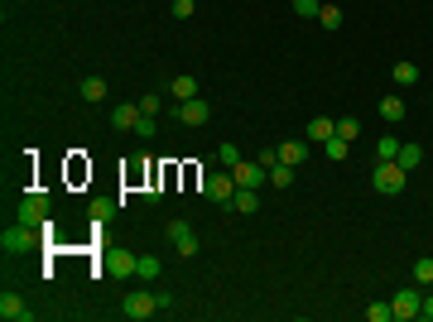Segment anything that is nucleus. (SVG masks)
Here are the masks:
<instances>
[{"label":"nucleus","instance_id":"nucleus-1","mask_svg":"<svg viewBox=\"0 0 433 322\" xmlns=\"http://www.w3.org/2000/svg\"><path fill=\"white\" fill-rule=\"evenodd\" d=\"M44 240V231L39 226H24V221H15L10 231H0V250L5 255H24V250H34Z\"/></svg>","mask_w":433,"mask_h":322},{"label":"nucleus","instance_id":"nucleus-2","mask_svg":"<svg viewBox=\"0 0 433 322\" xmlns=\"http://www.w3.org/2000/svg\"><path fill=\"white\" fill-rule=\"evenodd\" d=\"M203 198H208V202H221V207H231V198H236V178H231V169H221V173H208V178H203Z\"/></svg>","mask_w":433,"mask_h":322},{"label":"nucleus","instance_id":"nucleus-3","mask_svg":"<svg viewBox=\"0 0 433 322\" xmlns=\"http://www.w3.org/2000/svg\"><path fill=\"white\" fill-rule=\"evenodd\" d=\"M154 313H164V308H159V294H149V289L125 294V318L130 322H145V318H154Z\"/></svg>","mask_w":433,"mask_h":322},{"label":"nucleus","instance_id":"nucleus-4","mask_svg":"<svg viewBox=\"0 0 433 322\" xmlns=\"http://www.w3.org/2000/svg\"><path fill=\"white\" fill-rule=\"evenodd\" d=\"M102 274H111V279L140 274V255H130V250H107V255H102Z\"/></svg>","mask_w":433,"mask_h":322},{"label":"nucleus","instance_id":"nucleus-5","mask_svg":"<svg viewBox=\"0 0 433 322\" xmlns=\"http://www.w3.org/2000/svg\"><path fill=\"white\" fill-rule=\"evenodd\" d=\"M15 221H24V226H44V221H53V216H48V193H24Z\"/></svg>","mask_w":433,"mask_h":322},{"label":"nucleus","instance_id":"nucleus-6","mask_svg":"<svg viewBox=\"0 0 433 322\" xmlns=\"http://www.w3.org/2000/svg\"><path fill=\"white\" fill-rule=\"evenodd\" d=\"M371 183H376V193H405V183H409V173L390 159V164H376V173H371Z\"/></svg>","mask_w":433,"mask_h":322},{"label":"nucleus","instance_id":"nucleus-7","mask_svg":"<svg viewBox=\"0 0 433 322\" xmlns=\"http://www.w3.org/2000/svg\"><path fill=\"white\" fill-rule=\"evenodd\" d=\"M231 178H236V188H265V183H270V169H265L260 159H241V164L231 169Z\"/></svg>","mask_w":433,"mask_h":322},{"label":"nucleus","instance_id":"nucleus-8","mask_svg":"<svg viewBox=\"0 0 433 322\" xmlns=\"http://www.w3.org/2000/svg\"><path fill=\"white\" fill-rule=\"evenodd\" d=\"M169 240H174V250H178L183 260H193V255H198V231H193L183 216H178V221H169Z\"/></svg>","mask_w":433,"mask_h":322},{"label":"nucleus","instance_id":"nucleus-9","mask_svg":"<svg viewBox=\"0 0 433 322\" xmlns=\"http://www.w3.org/2000/svg\"><path fill=\"white\" fill-rule=\"evenodd\" d=\"M390 308H395V322H409V318H419V308H424V294H419V284H414V289H400Z\"/></svg>","mask_w":433,"mask_h":322},{"label":"nucleus","instance_id":"nucleus-10","mask_svg":"<svg viewBox=\"0 0 433 322\" xmlns=\"http://www.w3.org/2000/svg\"><path fill=\"white\" fill-rule=\"evenodd\" d=\"M183 125H208L212 120V111H208V102L203 97H188V102H178V111H174Z\"/></svg>","mask_w":433,"mask_h":322},{"label":"nucleus","instance_id":"nucleus-11","mask_svg":"<svg viewBox=\"0 0 433 322\" xmlns=\"http://www.w3.org/2000/svg\"><path fill=\"white\" fill-rule=\"evenodd\" d=\"M0 318H5V322H29L34 313L24 308V299H19V294H10V289H5V294H0Z\"/></svg>","mask_w":433,"mask_h":322},{"label":"nucleus","instance_id":"nucleus-12","mask_svg":"<svg viewBox=\"0 0 433 322\" xmlns=\"http://www.w3.org/2000/svg\"><path fill=\"white\" fill-rule=\"evenodd\" d=\"M304 159H308V140H284V144H279V164L299 169Z\"/></svg>","mask_w":433,"mask_h":322},{"label":"nucleus","instance_id":"nucleus-13","mask_svg":"<svg viewBox=\"0 0 433 322\" xmlns=\"http://www.w3.org/2000/svg\"><path fill=\"white\" fill-rule=\"evenodd\" d=\"M337 135V120H327V115H313L308 120V144H327Z\"/></svg>","mask_w":433,"mask_h":322},{"label":"nucleus","instance_id":"nucleus-14","mask_svg":"<svg viewBox=\"0 0 433 322\" xmlns=\"http://www.w3.org/2000/svg\"><path fill=\"white\" fill-rule=\"evenodd\" d=\"M231 212H241V216L260 212V193H255V188H236V198H231Z\"/></svg>","mask_w":433,"mask_h":322},{"label":"nucleus","instance_id":"nucleus-15","mask_svg":"<svg viewBox=\"0 0 433 322\" xmlns=\"http://www.w3.org/2000/svg\"><path fill=\"white\" fill-rule=\"evenodd\" d=\"M135 120H140V106H130V102L111 111V130H135Z\"/></svg>","mask_w":433,"mask_h":322},{"label":"nucleus","instance_id":"nucleus-16","mask_svg":"<svg viewBox=\"0 0 433 322\" xmlns=\"http://www.w3.org/2000/svg\"><path fill=\"white\" fill-rule=\"evenodd\" d=\"M169 97H174V102L198 97V77H174V82H169Z\"/></svg>","mask_w":433,"mask_h":322},{"label":"nucleus","instance_id":"nucleus-17","mask_svg":"<svg viewBox=\"0 0 433 322\" xmlns=\"http://www.w3.org/2000/svg\"><path fill=\"white\" fill-rule=\"evenodd\" d=\"M395 164H400L405 173H414V169L424 164V149H419V144H400V159H395Z\"/></svg>","mask_w":433,"mask_h":322},{"label":"nucleus","instance_id":"nucleus-18","mask_svg":"<svg viewBox=\"0 0 433 322\" xmlns=\"http://www.w3.org/2000/svg\"><path fill=\"white\" fill-rule=\"evenodd\" d=\"M380 115H385L390 125H400V120H405L409 111H405V102H400V97H380Z\"/></svg>","mask_w":433,"mask_h":322},{"label":"nucleus","instance_id":"nucleus-19","mask_svg":"<svg viewBox=\"0 0 433 322\" xmlns=\"http://www.w3.org/2000/svg\"><path fill=\"white\" fill-rule=\"evenodd\" d=\"M390 159H400V140H395V135H380V144H376V164H390Z\"/></svg>","mask_w":433,"mask_h":322},{"label":"nucleus","instance_id":"nucleus-20","mask_svg":"<svg viewBox=\"0 0 433 322\" xmlns=\"http://www.w3.org/2000/svg\"><path fill=\"white\" fill-rule=\"evenodd\" d=\"M409 274H414V284H419V289H433V255L414 260V269H409Z\"/></svg>","mask_w":433,"mask_h":322},{"label":"nucleus","instance_id":"nucleus-21","mask_svg":"<svg viewBox=\"0 0 433 322\" xmlns=\"http://www.w3.org/2000/svg\"><path fill=\"white\" fill-rule=\"evenodd\" d=\"M414 82H419V68H414L409 58H405V63H395V87H414Z\"/></svg>","mask_w":433,"mask_h":322},{"label":"nucleus","instance_id":"nucleus-22","mask_svg":"<svg viewBox=\"0 0 433 322\" xmlns=\"http://www.w3.org/2000/svg\"><path fill=\"white\" fill-rule=\"evenodd\" d=\"M82 102H107V77H87L82 82Z\"/></svg>","mask_w":433,"mask_h":322},{"label":"nucleus","instance_id":"nucleus-23","mask_svg":"<svg viewBox=\"0 0 433 322\" xmlns=\"http://www.w3.org/2000/svg\"><path fill=\"white\" fill-rule=\"evenodd\" d=\"M337 135H342L347 144H356V140H361V120H356V115H342V120H337Z\"/></svg>","mask_w":433,"mask_h":322},{"label":"nucleus","instance_id":"nucleus-24","mask_svg":"<svg viewBox=\"0 0 433 322\" xmlns=\"http://www.w3.org/2000/svg\"><path fill=\"white\" fill-rule=\"evenodd\" d=\"M323 154H327V159H332V164H342V159L351 154V144H347L342 135H332V140H327V144H323Z\"/></svg>","mask_w":433,"mask_h":322},{"label":"nucleus","instance_id":"nucleus-25","mask_svg":"<svg viewBox=\"0 0 433 322\" xmlns=\"http://www.w3.org/2000/svg\"><path fill=\"white\" fill-rule=\"evenodd\" d=\"M87 212H92V221L102 226V221H107V216L116 212V202H111V198H92V202H87Z\"/></svg>","mask_w":433,"mask_h":322},{"label":"nucleus","instance_id":"nucleus-26","mask_svg":"<svg viewBox=\"0 0 433 322\" xmlns=\"http://www.w3.org/2000/svg\"><path fill=\"white\" fill-rule=\"evenodd\" d=\"M135 135H140V140H154V135H159V120L140 111V120H135Z\"/></svg>","mask_w":433,"mask_h":322},{"label":"nucleus","instance_id":"nucleus-27","mask_svg":"<svg viewBox=\"0 0 433 322\" xmlns=\"http://www.w3.org/2000/svg\"><path fill=\"white\" fill-rule=\"evenodd\" d=\"M217 164H221V169H236V164H241V149H236V144H217Z\"/></svg>","mask_w":433,"mask_h":322},{"label":"nucleus","instance_id":"nucleus-28","mask_svg":"<svg viewBox=\"0 0 433 322\" xmlns=\"http://www.w3.org/2000/svg\"><path fill=\"white\" fill-rule=\"evenodd\" d=\"M289 183H294V169L289 164H275L270 169V188H289Z\"/></svg>","mask_w":433,"mask_h":322},{"label":"nucleus","instance_id":"nucleus-29","mask_svg":"<svg viewBox=\"0 0 433 322\" xmlns=\"http://www.w3.org/2000/svg\"><path fill=\"white\" fill-rule=\"evenodd\" d=\"M318 24H323V29H342V10H337V5H323V10H318Z\"/></svg>","mask_w":433,"mask_h":322},{"label":"nucleus","instance_id":"nucleus-30","mask_svg":"<svg viewBox=\"0 0 433 322\" xmlns=\"http://www.w3.org/2000/svg\"><path fill=\"white\" fill-rule=\"evenodd\" d=\"M140 111H145V115H159V111H164V97H159V92H145V97H140Z\"/></svg>","mask_w":433,"mask_h":322},{"label":"nucleus","instance_id":"nucleus-31","mask_svg":"<svg viewBox=\"0 0 433 322\" xmlns=\"http://www.w3.org/2000/svg\"><path fill=\"white\" fill-rule=\"evenodd\" d=\"M159 269H164V265H159L154 255H140V279H159Z\"/></svg>","mask_w":433,"mask_h":322},{"label":"nucleus","instance_id":"nucleus-32","mask_svg":"<svg viewBox=\"0 0 433 322\" xmlns=\"http://www.w3.org/2000/svg\"><path fill=\"white\" fill-rule=\"evenodd\" d=\"M318 10H323V0H294V15H304V19H318Z\"/></svg>","mask_w":433,"mask_h":322},{"label":"nucleus","instance_id":"nucleus-33","mask_svg":"<svg viewBox=\"0 0 433 322\" xmlns=\"http://www.w3.org/2000/svg\"><path fill=\"white\" fill-rule=\"evenodd\" d=\"M366 318H371V322H390V318H395V308H390V303H371Z\"/></svg>","mask_w":433,"mask_h":322},{"label":"nucleus","instance_id":"nucleus-34","mask_svg":"<svg viewBox=\"0 0 433 322\" xmlns=\"http://www.w3.org/2000/svg\"><path fill=\"white\" fill-rule=\"evenodd\" d=\"M193 15V0H174V19H188Z\"/></svg>","mask_w":433,"mask_h":322},{"label":"nucleus","instance_id":"nucleus-35","mask_svg":"<svg viewBox=\"0 0 433 322\" xmlns=\"http://www.w3.org/2000/svg\"><path fill=\"white\" fill-rule=\"evenodd\" d=\"M419 318H424V322H433V294H424V308H419Z\"/></svg>","mask_w":433,"mask_h":322}]
</instances>
